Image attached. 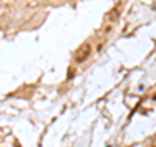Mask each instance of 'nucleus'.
Masks as SVG:
<instances>
[{
	"instance_id": "1",
	"label": "nucleus",
	"mask_w": 156,
	"mask_h": 147,
	"mask_svg": "<svg viewBox=\"0 0 156 147\" xmlns=\"http://www.w3.org/2000/svg\"><path fill=\"white\" fill-rule=\"evenodd\" d=\"M90 53H91V46L89 45V43H83V45L77 50L74 59H76L77 63H83L86 59L90 56Z\"/></svg>"
}]
</instances>
